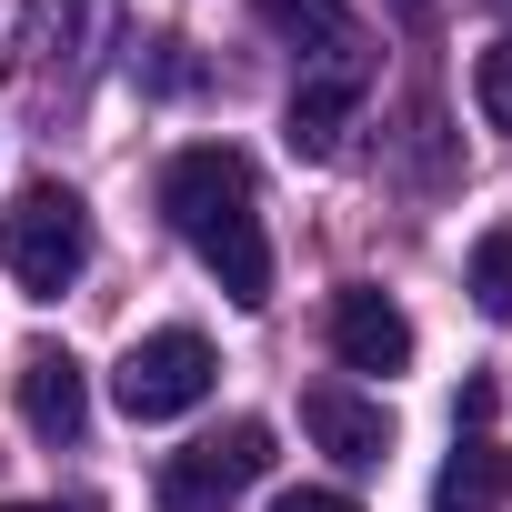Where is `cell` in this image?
I'll use <instances>...</instances> for the list:
<instances>
[{"label":"cell","instance_id":"3957f363","mask_svg":"<svg viewBox=\"0 0 512 512\" xmlns=\"http://www.w3.org/2000/svg\"><path fill=\"white\" fill-rule=\"evenodd\" d=\"M211 382H221L211 342L171 322V332H141V342L121 352V372H111V402H121L131 422H181L191 402H211Z\"/></svg>","mask_w":512,"mask_h":512},{"label":"cell","instance_id":"ba28073f","mask_svg":"<svg viewBox=\"0 0 512 512\" xmlns=\"http://www.w3.org/2000/svg\"><path fill=\"white\" fill-rule=\"evenodd\" d=\"M21 422L41 432V442H81V422H91V382H81V362L71 352H21Z\"/></svg>","mask_w":512,"mask_h":512},{"label":"cell","instance_id":"2e32d148","mask_svg":"<svg viewBox=\"0 0 512 512\" xmlns=\"http://www.w3.org/2000/svg\"><path fill=\"white\" fill-rule=\"evenodd\" d=\"M502 11H512V0H502Z\"/></svg>","mask_w":512,"mask_h":512},{"label":"cell","instance_id":"30bf717a","mask_svg":"<svg viewBox=\"0 0 512 512\" xmlns=\"http://www.w3.org/2000/svg\"><path fill=\"white\" fill-rule=\"evenodd\" d=\"M262 21H272L292 51H332V41H352V31H342V0H262Z\"/></svg>","mask_w":512,"mask_h":512},{"label":"cell","instance_id":"4fadbf2b","mask_svg":"<svg viewBox=\"0 0 512 512\" xmlns=\"http://www.w3.org/2000/svg\"><path fill=\"white\" fill-rule=\"evenodd\" d=\"M272 512H362V502H352V492H282Z\"/></svg>","mask_w":512,"mask_h":512},{"label":"cell","instance_id":"9a60e30c","mask_svg":"<svg viewBox=\"0 0 512 512\" xmlns=\"http://www.w3.org/2000/svg\"><path fill=\"white\" fill-rule=\"evenodd\" d=\"M392 11H402V21H412V31H422V21H432V0H392Z\"/></svg>","mask_w":512,"mask_h":512},{"label":"cell","instance_id":"9c48e42d","mask_svg":"<svg viewBox=\"0 0 512 512\" xmlns=\"http://www.w3.org/2000/svg\"><path fill=\"white\" fill-rule=\"evenodd\" d=\"M502 502H512V452L472 432V442L442 462V482H432V512H502Z\"/></svg>","mask_w":512,"mask_h":512},{"label":"cell","instance_id":"277c9868","mask_svg":"<svg viewBox=\"0 0 512 512\" xmlns=\"http://www.w3.org/2000/svg\"><path fill=\"white\" fill-rule=\"evenodd\" d=\"M262 472H272V422H221L161 462V512H231Z\"/></svg>","mask_w":512,"mask_h":512},{"label":"cell","instance_id":"8992f818","mask_svg":"<svg viewBox=\"0 0 512 512\" xmlns=\"http://www.w3.org/2000/svg\"><path fill=\"white\" fill-rule=\"evenodd\" d=\"M332 352H342V372H402L412 362V322H402V302L392 292H372V282H352V292H332Z\"/></svg>","mask_w":512,"mask_h":512},{"label":"cell","instance_id":"5b68a950","mask_svg":"<svg viewBox=\"0 0 512 512\" xmlns=\"http://www.w3.org/2000/svg\"><path fill=\"white\" fill-rule=\"evenodd\" d=\"M362 91H372V51H362V41L312 51V71H302V91H292V151H302V161H332V151H342V121L362 111Z\"/></svg>","mask_w":512,"mask_h":512},{"label":"cell","instance_id":"52a82bcc","mask_svg":"<svg viewBox=\"0 0 512 512\" xmlns=\"http://www.w3.org/2000/svg\"><path fill=\"white\" fill-rule=\"evenodd\" d=\"M302 432H312L332 462H352V472H372V462L392 452V412L362 402V392H342V382H312V392H302Z\"/></svg>","mask_w":512,"mask_h":512},{"label":"cell","instance_id":"5bb4252c","mask_svg":"<svg viewBox=\"0 0 512 512\" xmlns=\"http://www.w3.org/2000/svg\"><path fill=\"white\" fill-rule=\"evenodd\" d=\"M0 512H101L91 492H71V502H0Z\"/></svg>","mask_w":512,"mask_h":512},{"label":"cell","instance_id":"7c38bea8","mask_svg":"<svg viewBox=\"0 0 512 512\" xmlns=\"http://www.w3.org/2000/svg\"><path fill=\"white\" fill-rule=\"evenodd\" d=\"M472 101H482V121H492V131H512V31L472 61Z\"/></svg>","mask_w":512,"mask_h":512},{"label":"cell","instance_id":"7a4b0ae2","mask_svg":"<svg viewBox=\"0 0 512 512\" xmlns=\"http://www.w3.org/2000/svg\"><path fill=\"white\" fill-rule=\"evenodd\" d=\"M81 262H91V211H81V191L31 181L11 211H0V272H11L31 302H61V292L81 282Z\"/></svg>","mask_w":512,"mask_h":512},{"label":"cell","instance_id":"8fae6325","mask_svg":"<svg viewBox=\"0 0 512 512\" xmlns=\"http://www.w3.org/2000/svg\"><path fill=\"white\" fill-rule=\"evenodd\" d=\"M472 302L492 322H512V231H482L472 241Z\"/></svg>","mask_w":512,"mask_h":512},{"label":"cell","instance_id":"6da1fadb","mask_svg":"<svg viewBox=\"0 0 512 512\" xmlns=\"http://www.w3.org/2000/svg\"><path fill=\"white\" fill-rule=\"evenodd\" d=\"M161 211H171V231L201 251V272H211L241 312L272 302L262 181H251V161H241L231 141H191V151H171V171H161Z\"/></svg>","mask_w":512,"mask_h":512}]
</instances>
